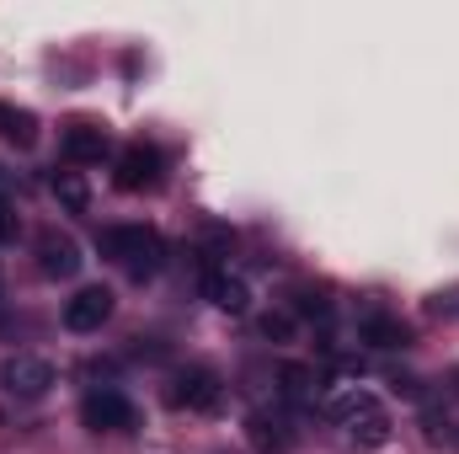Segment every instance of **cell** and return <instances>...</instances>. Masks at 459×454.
Wrapping results in <instances>:
<instances>
[{
  "mask_svg": "<svg viewBox=\"0 0 459 454\" xmlns=\"http://www.w3.org/2000/svg\"><path fill=\"white\" fill-rule=\"evenodd\" d=\"M97 246H102V257L123 262L134 278H150V273H160V262H166V240L150 225H108L97 235Z\"/></svg>",
  "mask_w": 459,
  "mask_h": 454,
  "instance_id": "1",
  "label": "cell"
},
{
  "mask_svg": "<svg viewBox=\"0 0 459 454\" xmlns=\"http://www.w3.org/2000/svg\"><path fill=\"white\" fill-rule=\"evenodd\" d=\"M332 417L337 423H347V433L363 444V450H379V444H390V412L368 396V390H347V396H337L332 401Z\"/></svg>",
  "mask_w": 459,
  "mask_h": 454,
  "instance_id": "2",
  "label": "cell"
},
{
  "mask_svg": "<svg viewBox=\"0 0 459 454\" xmlns=\"http://www.w3.org/2000/svg\"><path fill=\"white\" fill-rule=\"evenodd\" d=\"M0 385H5L11 396H22V401H38V396H48V385H54V363L38 358V353H11V358L0 363Z\"/></svg>",
  "mask_w": 459,
  "mask_h": 454,
  "instance_id": "3",
  "label": "cell"
},
{
  "mask_svg": "<svg viewBox=\"0 0 459 454\" xmlns=\"http://www.w3.org/2000/svg\"><path fill=\"white\" fill-rule=\"evenodd\" d=\"M81 423H86L91 433H134L139 412H134V401H128L123 390H91L86 406H81Z\"/></svg>",
  "mask_w": 459,
  "mask_h": 454,
  "instance_id": "4",
  "label": "cell"
},
{
  "mask_svg": "<svg viewBox=\"0 0 459 454\" xmlns=\"http://www.w3.org/2000/svg\"><path fill=\"white\" fill-rule=\"evenodd\" d=\"M166 396H171V406H182V412H220L225 385H220L214 369H182Z\"/></svg>",
  "mask_w": 459,
  "mask_h": 454,
  "instance_id": "5",
  "label": "cell"
},
{
  "mask_svg": "<svg viewBox=\"0 0 459 454\" xmlns=\"http://www.w3.org/2000/svg\"><path fill=\"white\" fill-rule=\"evenodd\" d=\"M113 182H117V193H150V188H160V150L155 144H128L117 155Z\"/></svg>",
  "mask_w": 459,
  "mask_h": 454,
  "instance_id": "6",
  "label": "cell"
},
{
  "mask_svg": "<svg viewBox=\"0 0 459 454\" xmlns=\"http://www.w3.org/2000/svg\"><path fill=\"white\" fill-rule=\"evenodd\" d=\"M113 289H102V284H91V289H81L70 305H65V327L70 332H102V321L113 316Z\"/></svg>",
  "mask_w": 459,
  "mask_h": 454,
  "instance_id": "7",
  "label": "cell"
},
{
  "mask_svg": "<svg viewBox=\"0 0 459 454\" xmlns=\"http://www.w3.org/2000/svg\"><path fill=\"white\" fill-rule=\"evenodd\" d=\"M59 150H65V161H75V166H97V161H108L113 139H108L102 123H70L65 139H59Z\"/></svg>",
  "mask_w": 459,
  "mask_h": 454,
  "instance_id": "8",
  "label": "cell"
},
{
  "mask_svg": "<svg viewBox=\"0 0 459 454\" xmlns=\"http://www.w3.org/2000/svg\"><path fill=\"white\" fill-rule=\"evenodd\" d=\"M81 246L70 240V235H59V230H43L38 235V267L48 273V278H75L81 273Z\"/></svg>",
  "mask_w": 459,
  "mask_h": 454,
  "instance_id": "9",
  "label": "cell"
},
{
  "mask_svg": "<svg viewBox=\"0 0 459 454\" xmlns=\"http://www.w3.org/2000/svg\"><path fill=\"white\" fill-rule=\"evenodd\" d=\"M246 444L256 454H283L289 444H294V433L278 423V417H267V412H251L246 417Z\"/></svg>",
  "mask_w": 459,
  "mask_h": 454,
  "instance_id": "10",
  "label": "cell"
},
{
  "mask_svg": "<svg viewBox=\"0 0 459 454\" xmlns=\"http://www.w3.org/2000/svg\"><path fill=\"white\" fill-rule=\"evenodd\" d=\"M204 294H209L220 310H230V316H240V310L251 305V289H246V278H235V273H209V278H204Z\"/></svg>",
  "mask_w": 459,
  "mask_h": 454,
  "instance_id": "11",
  "label": "cell"
},
{
  "mask_svg": "<svg viewBox=\"0 0 459 454\" xmlns=\"http://www.w3.org/2000/svg\"><path fill=\"white\" fill-rule=\"evenodd\" d=\"M0 139H11L16 150H32V144H38V118L27 113V108L0 102Z\"/></svg>",
  "mask_w": 459,
  "mask_h": 454,
  "instance_id": "12",
  "label": "cell"
},
{
  "mask_svg": "<svg viewBox=\"0 0 459 454\" xmlns=\"http://www.w3.org/2000/svg\"><path fill=\"white\" fill-rule=\"evenodd\" d=\"M54 198H59L65 214H86L91 209V188H86L81 171H54Z\"/></svg>",
  "mask_w": 459,
  "mask_h": 454,
  "instance_id": "13",
  "label": "cell"
},
{
  "mask_svg": "<svg viewBox=\"0 0 459 454\" xmlns=\"http://www.w3.org/2000/svg\"><path fill=\"white\" fill-rule=\"evenodd\" d=\"M363 342H374V347H406L411 332H406V321H395V316H368V321H363Z\"/></svg>",
  "mask_w": 459,
  "mask_h": 454,
  "instance_id": "14",
  "label": "cell"
},
{
  "mask_svg": "<svg viewBox=\"0 0 459 454\" xmlns=\"http://www.w3.org/2000/svg\"><path fill=\"white\" fill-rule=\"evenodd\" d=\"M278 380H283V396H289V401H310L316 369H305V363H283V369H278Z\"/></svg>",
  "mask_w": 459,
  "mask_h": 454,
  "instance_id": "15",
  "label": "cell"
},
{
  "mask_svg": "<svg viewBox=\"0 0 459 454\" xmlns=\"http://www.w3.org/2000/svg\"><path fill=\"white\" fill-rule=\"evenodd\" d=\"M256 327H262V337L267 342H289L294 337V316H289V310H267Z\"/></svg>",
  "mask_w": 459,
  "mask_h": 454,
  "instance_id": "16",
  "label": "cell"
},
{
  "mask_svg": "<svg viewBox=\"0 0 459 454\" xmlns=\"http://www.w3.org/2000/svg\"><path fill=\"white\" fill-rule=\"evenodd\" d=\"M16 230H22L16 204H11V198H0V246H11V240H16Z\"/></svg>",
  "mask_w": 459,
  "mask_h": 454,
  "instance_id": "17",
  "label": "cell"
},
{
  "mask_svg": "<svg viewBox=\"0 0 459 454\" xmlns=\"http://www.w3.org/2000/svg\"><path fill=\"white\" fill-rule=\"evenodd\" d=\"M299 310H305V316H326V310H332V305H326V300H321V294H299Z\"/></svg>",
  "mask_w": 459,
  "mask_h": 454,
  "instance_id": "18",
  "label": "cell"
},
{
  "mask_svg": "<svg viewBox=\"0 0 459 454\" xmlns=\"http://www.w3.org/2000/svg\"><path fill=\"white\" fill-rule=\"evenodd\" d=\"M5 182H11V171H5V166H0V198H5Z\"/></svg>",
  "mask_w": 459,
  "mask_h": 454,
  "instance_id": "19",
  "label": "cell"
}]
</instances>
